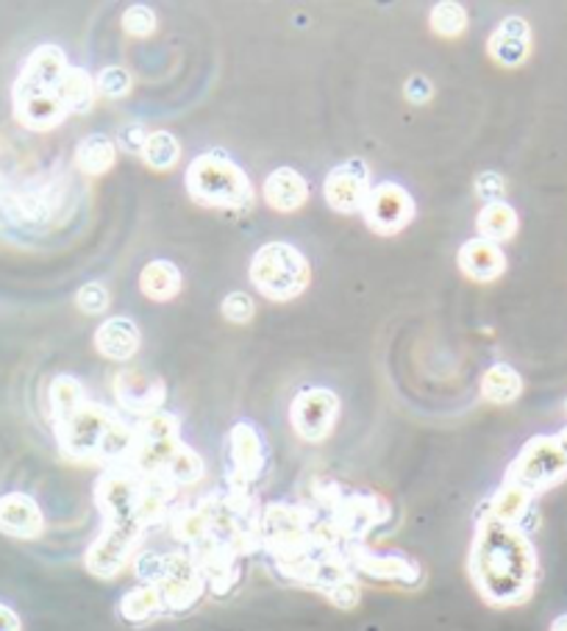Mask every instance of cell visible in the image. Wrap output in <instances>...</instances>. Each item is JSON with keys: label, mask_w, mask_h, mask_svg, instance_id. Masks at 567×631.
<instances>
[{"label": "cell", "mask_w": 567, "mask_h": 631, "mask_svg": "<svg viewBox=\"0 0 567 631\" xmlns=\"http://www.w3.org/2000/svg\"><path fill=\"white\" fill-rule=\"evenodd\" d=\"M117 162V145L106 134H90L75 151V165L90 176L111 170Z\"/></svg>", "instance_id": "f546056e"}, {"label": "cell", "mask_w": 567, "mask_h": 631, "mask_svg": "<svg viewBox=\"0 0 567 631\" xmlns=\"http://www.w3.org/2000/svg\"><path fill=\"white\" fill-rule=\"evenodd\" d=\"M115 393L117 401L122 404V409L129 412V415H134L137 420L153 415V412H162V404H165V384L137 373L120 376L115 384Z\"/></svg>", "instance_id": "ffe728a7"}, {"label": "cell", "mask_w": 567, "mask_h": 631, "mask_svg": "<svg viewBox=\"0 0 567 631\" xmlns=\"http://www.w3.org/2000/svg\"><path fill=\"white\" fill-rule=\"evenodd\" d=\"M223 318L228 320V323H237V325H245L253 320V314H257V303H253V298H250L248 293H243V289H237V293H228L226 298H223Z\"/></svg>", "instance_id": "836d02e7"}, {"label": "cell", "mask_w": 567, "mask_h": 631, "mask_svg": "<svg viewBox=\"0 0 567 631\" xmlns=\"http://www.w3.org/2000/svg\"><path fill=\"white\" fill-rule=\"evenodd\" d=\"M86 393L84 384H81L75 376L61 373L50 381L48 386V406H50V417H54V426L61 424V420H68L81 404H86Z\"/></svg>", "instance_id": "83f0119b"}, {"label": "cell", "mask_w": 567, "mask_h": 631, "mask_svg": "<svg viewBox=\"0 0 567 631\" xmlns=\"http://www.w3.org/2000/svg\"><path fill=\"white\" fill-rule=\"evenodd\" d=\"M122 28H126L131 37H151V34L156 32V14H153V9L137 3V7L126 9V14H122Z\"/></svg>", "instance_id": "d590c367"}, {"label": "cell", "mask_w": 567, "mask_h": 631, "mask_svg": "<svg viewBox=\"0 0 567 631\" xmlns=\"http://www.w3.org/2000/svg\"><path fill=\"white\" fill-rule=\"evenodd\" d=\"M565 412H567V398H565Z\"/></svg>", "instance_id": "7bdbcfd3"}, {"label": "cell", "mask_w": 567, "mask_h": 631, "mask_svg": "<svg viewBox=\"0 0 567 631\" xmlns=\"http://www.w3.org/2000/svg\"><path fill=\"white\" fill-rule=\"evenodd\" d=\"M115 417L117 412L106 409L95 401L81 404L68 420L56 424V440H59L61 454L70 456V460H98Z\"/></svg>", "instance_id": "5b68a950"}, {"label": "cell", "mask_w": 567, "mask_h": 631, "mask_svg": "<svg viewBox=\"0 0 567 631\" xmlns=\"http://www.w3.org/2000/svg\"><path fill=\"white\" fill-rule=\"evenodd\" d=\"M504 190H507V181H504V176H500V172L487 170L476 178V195L482 198L484 203L504 201Z\"/></svg>", "instance_id": "74e56055"}, {"label": "cell", "mask_w": 567, "mask_h": 631, "mask_svg": "<svg viewBox=\"0 0 567 631\" xmlns=\"http://www.w3.org/2000/svg\"><path fill=\"white\" fill-rule=\"evenodd\" d=\"M531 503H534V496L523 487L512 485L504 478V485L493 492V498L484 507V517H493L498 523H509V526H520L523 528L525 517L531 512Z\"/></svg>", "instance_id": "603a6c76"}, {"label": "cell", "mask_w": 567, "mask_h": 631, "mask_svg": "<svg viewBox=\"0 0 567 631\" xmlns=\"http://www.w3.org/2000/svg\"><path fill=\"white\" fill-rule=\"evenodd\" d=\"M45 532V515L39 503L25 492L0 496V534L14 539H37Z\"/></svg>", "instance_id": "2e32d148"}, {"label": "cell", "mask_w": 567, "mask_h": 631, "mask_svg": "<svg viewBox=\"0 0 567 631\" xmlns=\"http://www.w3.org/2000/svg\"><path fill=\"white\" fill-rule=\"evenodd\" d=\"M548 631H567V612L559 615V618H554V623H551Z\"/></svg>", "instance_id": "60d3db41"}, {"label": "cell", "mask_w": 567, "mask_h": 631, "mask_svg": "<svg viewBox=\"0 0 567 631\" xmlns=\"http://www.w3.org/2000/svg\"><path fill=\"white\" fill-rule=\"evenodd\" d=\"M487 50L495 62L504 64V68H518V64H523L525 59H529L531 25L525 23L520 14L500 20L498 28H495L493 37H489Z\"/></svg>", "instance_id": "ac0fdd59"}, {"label": "cell", "mask_w": 567, "mask_h": 631, "mask_svg": "<svg viewBox=\"0 0 567 631\" xmlns=\"http://www.w3.org/2000/svg\"><path fill=\"white\" fill-rule=\"evenodd\" d=\"M12 104L17 123L31 131H50L61 126V120L68 117V109L59 98V90H50V86H31L14 81Z\"/></svg>", "instance_id": "7c38bea8"}, {"label": "cell", "mask_w": 567, "mask_h": 631, "mask_svg": "<svg viewBox=\"0 0 567 631\" xmlns=\"http://www.w3.org/2000/svg\"><path fill=\"white\" fill-rule=\"evenodd\" d=\"M184 184L189 198L201 206L248 209L253 201L248 172L220 151H206L189 162Z\"/></svg>", "instance_id": "7a4b0ae2"}, {"label": "cell", "mask_w": 567, "mask_h": 631, "mask_svg": "<svg viewBox=\"0 0 567 631\" xmlns=\"http://www.w3.org/2000/svg\"><path fill=\"white\" fill-rule=\"evenodd\" d=\"M250 282L268 300L287 303L306 293L311 267L304 253L290 242H268L250 259Z\"/></svg>", "instance_id": "3957f363"}, {"label": "cell", "mask_w": 567, "mask_h": 631, "mask_svg": "<svg viewBox=\"0 0 567 631\" xmlns=\"http://www.w3.org/2000/svg\"><path fill=\"white\" fill-rule=\"evenodd\" d=\"M428 25L432 32L439 34V37L453 39L468 28V12L459 3H437L432 9V17H428Z\"/></svg>", "instance_id": "d6a6232c"}, {"label": "cell", "mask_w": 567, "mask_h": 631, "mask_svg": "<svg viewBox=\"0 0 567 631\" xmlns=\"http://www.w3.org/2000/svg\"><path fill=\"white\" fill-rule=\"evenodd\" d=\"M203 473H206V465H203L201 454H196L189 445H181L176 460L167 467L165 481H170L173 487H189L196 485V481H201Z\"/></svg>", "instance_id": "1f68e13d"}, {"label": "cell", "mask_w": 567, "mask_h": 631, "mask_svg": "<svg viewBox=\"0 0 567 631\" xmlns=\"http://www.w3.org/2000/svg\"><path fill=\"white\" fill-rule=\"evenodd\" d=\"M523 393V376L512 365H493L482 379V395L489 404H512Z\"/></svg>", "instance_id": "f1b7e54d"}, {"label": "cell", "mask_w": 567, "mask_h": 631, "mask_svg": "<svg viewBox=\"0 0 567 631\" xmlns=\"http://www.w3.org/2000/svg\"><path fill=\"white\" fill-rule=\"evenodd\" d=\"M370 172L362 159H351L336 165L334 170L326 176V203L340 215H354L362 212L367 195H370Z\"/></svg>", "instance_id": "4fadbf2b"}, {"label": "cell", "mask_w": 567, "mask_h": 631, "mask_svg": "<svg viewBox=\"0 0 567 631\" xmlns=\"http://www.w3.org/2000/svg\"><path fill=\"white\" fill-rule=\"evenodd\" d=\"M145 528L140 523H106L98 539L86 548L84 564L92 576L98 579H115L117 573L126 570V564L134 559L137 548L142 543Z\"/></svg>", "instance_id": "8992f818"}, {"label": "cell", "mask_w": 567, "mask_h": 631, "mask_svg": "<svg viewBox=\"0 0 567 631\" xmlns=\"http://www.w3.org/2000/svg\"><path fill=\"white\" fill-rule=\"evenodd\" d=\"M156 587H160L167 612H187L198 604V598L206 590V582H203L192 553L187 548H178L162 559V576Z\"/></svg>", "instance_id": "9c48e42d"}, {"label": "cell", "mask_w": 567, "mask_h": 631, "mask_svg": "<svg viewBox=\"0 0 567 631\" xmlns=\"http://www.w3.org/2000/svg\"><path fill=\"white\" fill-rule=\"evenodd\" d=\"M567 476V454L556 442V434L531 437L507 471V481L523 487L531 496L551 490Z\"/></svg>", "instance_id": "277c9868"}, {"label": "cell", "mask_w": 567, "mask_h": 631, "mask_svg": "<svg viewBox=\"0 0 567 631\" xmlns=\"http://www.w3.org/2000/svg\"><path fill=\"white\" fill-rule=\"evenodd\" d=\"M75 303H79L81 312L86 314L106 312V307H109V289L101 282L84 284V287L79 289V295H75Z\"/></svg>", "instance_id": "8d00e7d4"}, {"label": "cell", "mask_w": 567, "mask_h": 631, "mask_svg": "<svg viewBox=\"0 0 567 631\" xmlns=\"http://www.w3.org/2000/svg\"><path fill=\"white\" fill-rule=\"evenodd\" d=\"M140 156L153 170H170L181 159V145H178V140L170 131H153V134H147Z\"/></svg>", "instance_id": "4dcf8cb0"}, {"label": "cell", "mask_w": 567, "mask_h": 631, "mask_svg": "<svg viewBox=\"0 0 567 631\" xmlns=\"http://www.w3.org/2000/svg\"><path fill=\"white\" fill-rule=\"evenodd\" d=\"M70 62L68 53L59 48V45H39L28 53L25 59L23 70H20L17 81L20 84H31V86H54L59 90L61 79L68 73Z\"/></svg>", "instance_id": "44dd1931"}, {"label": "cell", "mask_w": 567, "mask_h": 631, "mask_svg": "<svg viewBox=\"0 0 567 631\" xmlns=\"http://www.w3.org/2000/svg\"><path fill=\"white\" fill-rule=\"evenodd\" d=\"M95 95H98V86H95V79L86 73L79 64H70L64 79L59 84V98L68 109V115H84V111L92 109L95 104Z\"/></svg>", "instance_id": "4316f807"}, {"label": "cell", "mask_w": 567, "mask_h": 631, "mask_svg": "<svg viewBox=\"0 0 567 631\" xmlns=\"http://www.w3.org/2000/svg\"><path fill=\"white\" fill-rule=\"evenodd\" d=\"M556 442H559L562 451H565V454H567V426L559 431V434H556Z\"/></svg>", "instance_id": "b9f144b4"}, {"label": "cell", "mask_w": 567, "mask_h": 631, "mask_svg": "<svg viewBox=\"0 0 567 631\" xmlns=\"http://www.w3.org/2000/svg\"><path fill=\"white\" fill-rule=\"evenodd\" d=\"M359 215L378 237H392L415 221V198L395 181H381V184L370 187V195Z\"/></svg>", "instance_id": "ba28073f"}, {"label": "cell", "mask_w": 567, "mask_h": 631, "mask_svg": "<svg viewBox=\"0 0 567 631\" xmlns=\"http://www.w3.org/2000/svg\"><path fill=\"white\" fill-rule=\"evenodd\" d=\"M0 631H23L20 615L12 607H7V604H0Z\"/></svg>", "instance_id": "ab89813d"}, {"label": "cell", "mask_w": 567, "mask_h": 631, "mask_svg": "<svg viewBox=\"0 0 567 631\" xmlns=\"http://www.w3.org/2000/svg\"><path fill=\"white\" fill-rule=\"evenodd\" d=\"M468 570L487 604L518 607L534 593L540 562L525 528L482 517L470 546Z\"/></svg>", "instance_id": "6da1fadb"}, {"label": "cell", "mask_w": 567, "mask_h": 631, "mask_svg": "<svg viewBox=\"0 0 567 631\" xmlns=\"http://www.w3.org/2000/svg\"><path fill=\"white\" fill-rule=\"evenodd\" d=\"M459 270L473 282H495L507 273V257L500 251L498 242H489L484 237L468 239L457 253Z\"/></svg>", "instance_id": "e0dca14e"}, {"label": "cell", "mask_w": 567, "mask_h": 631, "mask_svg": "<svg viewBox=\"0 0 567 631\" xmlns=\"http://www.w3.org/2000/svg\"><path fill=\"white\" fill-rule=\"evenodd\" d=\"M520 221L515 206H509L507 201H495V203H484L482 212L476 217V231L479 237L489 239V242H509V239L518 234Z\"/></svg>", "instance_id": "484cf974"}, {"label": "cell", "mask_w": 567, "mask_h": 631, "mask_svg": "<svg viewBox=\"0 0 567 631\" xmlns=\"http://www.w3.org/2000/svg\"><path fill=\"white\" fill-rule=\"evenodd\" d=\"M403 95H406V100L409 104H428L432 100V95H434V86H432V81L426 79V75H412V79L403 84Z\"/></svg>", "instance_id": "f35d334b"}, {"label": "cell", "mask_w": 567, "mask_h": 631, "mask_svg": "<svg viewBox=\"0 0 567 631\" xmlns=\"http://www.w3.org/2000/svg\"><path fill=\"white\" fill-rule=\"evenodd\" d=\"M336 417H340V398L329 386L300 390L290 404V424L295 434L306 442H323L334 431Z\"/></svg>", "instance_id": "30bf717a"}, {"label": "cell", "mask_w": 567, "mask_h": 631, "mask_svg": "<svg viewBox=\"0 0 567 631\" xmlns=\"http://www.w3.org/2000/svg\"><path fill=\"white\" fill-rule=\"evenodd\" d=\"M345 559H349L351 570H362V573L381 579V582L415 584L421 579V568L412 559L398 557V553L370 551L362 543H345Z\"/></svg>", "instance_id": "9a60e30c"}, {"label": "cell", "mask_w": 567, "mask_h": 631, "mask_svg": "<svg viewBox=\"0 0 567 631\" xmlns=\"http://www.w3.org/2000/svg\"><path fill=\"white\" fill-rule=\"evenodd\" d=\"M142 492H145V476H140L129 465H115L98 478L95 503H98L106 523H140L137 509H140Z\"/></svg>", "instance_id": "52a82bcc"}, {"label": "cell", "mask_w": 567, "mask_h": 631, "mask_svg": "<svg viewBox=\"0 0 567 631\" xmlns=\"http://www.w3.org/2000/svg\"><path fill=\"white\" fill-rule=\"evenodd\" d=\"M140 289L145 298L156 300V303H167L181 293V270L167 259H153L142 267Z\"/></svg>", "instance_id": "cb8c5ba5"}, {"label": "cell", "mask_w": 567, "mask_h": 631, "mask_svg": "<svg viewBox=\"0 0 567 631\" xmlns=\"http://www.w3.org/2000/svg\"><path fill=\"white\" fill-rule=\"evenodd\" d=\"M95 86H98V93H104L106 98H122V95H129L131 90V75L126 73L122 68L111 64V68H104L95 79Z\"/></svg>", "instance_id": "e575fe53"}, {"label": "cell", "mask_w": 567, "mask_h": 631, "mask_svg": "<svg viewBox=\"0 0 567 631\" xmlns=\"http://www.w3.org/2000/svg\"><path fill=\"white\" fill-rule=\"evenodd\" d=\"M192 559H196L198 570H201L206 590H212L214 595H226L237 587L239 582V553L234 548L223 546L217 539H206L198 548H192Z\"/></svg>", "instance_id": "5bb4252c"}, {"label": "cell", "mask_w": 567, "mask_h": 631, "mask_svg": "<svg viewBox=\"0 0 567 631\" xmlns=\"http://www.w3.org/2000/svg\"><path fill=\"white\" fill-rule=\"evenodd\" d=\"M262 195L268 201V206H273L275 212H298L306 201H309V181L300 176L293 167H275L268 178H264Z\"/></svg>", "instance_id": "d6986e66"}, {"label": "cell", "mask_w": 567, "mask_h": 631, "mask_svg": "<svg viewBox=\"0 0 567 631\" xmlns=\"http://www.w3.org/2000/svg\"><path fill=\"white\" fill-rule=\"evenodd\" d=\"M165 612V600L156 584H137L120 598V618L131 626H145Z\"/></svg>", "instance_id": "d4e9b609"}, {"label": "cell", "mask_w": 567, "mask_h": 631, "mask_svg": "<svg viewBox=\"0 0 567 631\" xmlns=\"http://www.w3.org/2000/svg\"><path fill=\"white\" fill-rule=\"evenodd\" d=\"M226 471L228 487L248 490L264 471V440L259 429L248 420L234 426L226 440Z\"/></svg>", "instance_id": "8fae6325"}, {"label": "cell", "mask_w": 567, "mask_h": 631, "mask_svg": "<svg viewBox=\"0 0 567 631\" xmlns=\"http://www.w3.org/2000/svg\"><path fill=\"white\" fill-rule=\"evenodd\" d=\"M140 329L129 318H109L95 332V348H98L101 356L111 359V362H129L131 356L140 350Z\"/></svg>", "instance_id": "7402d4cb"}]
</instances>
